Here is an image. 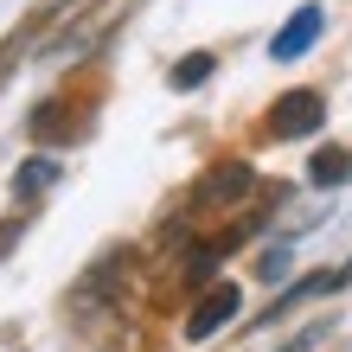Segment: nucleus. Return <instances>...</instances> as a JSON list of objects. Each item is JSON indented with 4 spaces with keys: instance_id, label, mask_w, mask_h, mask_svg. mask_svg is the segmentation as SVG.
Instances as JSON below:
<instances>
[{
    "instance_id": "nucleus-10",
    "label": "nucleus",
    "mask_w": 352,
    "mask_h": 352,
    "mask_svg": "<svg viewBox=\"0 0 352 352\" xmlns=\"http://www.w3.org/2000/svg\"><path fill=\"white\" fill-rule=\"evenodd\" d=\"M212 71H218V58H212V52H186L179 65H173V90H199Z\"/></svg>"
},
{
    "instance_id": "nucleus-6",
    "label": "nucleus",
    "mask_w": 352,
    "mask_h": 352,
    "mask_svg": "<svg viewBox=\"0 0 352 352\" xmlns=\"http://www.w3.org/2000/svg\"><path fill=\"white\" fill-rule=\"evenodd\" d=\"M346 276H352V269H314V276H301V282L288 288L276 307H269V320H282L288 307H295V301H307V295H333V288H346Z\"/></svg>"
},
{
    "instance_id": "nucleus-4",
    "label": "nucleus",
    "mask_w": 352,
    "mask_h": 352,
    "mask_svg": "<svg viewBox=\"0 0 352 352\" xmlns=\"http://www.w3.org/2000/svg\"><path fill=\"white\" fill-rule=\"evenodd\" d=\"M250 186H256V173L243 167V160H224V167H212V173L199 179L192 212H212V205H243V199H250Z\"/></svg>"
},
{
    "instance_id": "nucleus-11",
    "label": "nucleus",
    "mask_w": 352,
    "mask_h": 352,
    "mask_svg": "<svg viewBox=\"0 0 352 352\" xmlns=\"http://www.w3.org/2000/svg\"><path fill=\"white\" fill-rule=\"evenodd\" d=\"M19 231H26V218H7V224H0V256H13V243H19Z\"/></svg>"
},
{
    "instance_id": "nucleus-5",
    "label": "nucleus",
    "mask_w": 352,
    "mask_h": 352,
    "mask_svg": "<svg viewBox=\"0 0 352 352\" xmlns=\"http://www.w3.org/2000/svg\"><path fill=\"white\" fill-rule=\"evenodd\" d=\"M71 129H77L71 96H45V102H38V109L26 116V135H32V141H77Z\"/></svg>"
},
{
    "instance_id": "nucleus-1",
    "label": "nucleus",
    "mask_w": 352,
    "mask_h": 352,
    "mask_svg": "<svg viewBox=\"0 0 352 352\" xmlns=\"http://www.w3.org/2000/svg\"><path fill=\"white\" fill-rule=\"evenodd\" d=\"M327 129V96L320 90H288L269 102V116H263V135L269 141H307V135H320Z\"/></svg>"
},
{
    "instance_id": "nucleus-2",
    "label": "nucleus",
    "mask_w": 352,
    "mask_h": 352,
    "mask_svg": "<svg viewBox=\"0 0 352 352\" xmlns=\"http://www.w3.org/2000/svg\"><path fill=\"white\" fill-rule=\"evenodd\" d=\"M237 314H243V288L237 282H212L192 301V314H186V340H212L218 327H231Z\"/></svg>"
},
{
    "instance_id": "nucleus-8",
    "label": "nucleus",
    "mask_w": 352,
    "mask_h": 352,
    "mask_svg": "<svg viewBox=\"0 0 352 352\" xmlns=\"http://www.w3.org/2000/svg\"><path fill=\"white\" fill-rule=\"evenodd\" d=\"M307 179H314V186H346V179H352V154H346V148H314Z\"/></svg>"
},
{
    "instance_id": "nucleus-9",
    "label": "nucleus",
    "mask_w": 352,
    "mask_h": 352,
    "mask_svg": "<svg viewBox=\"0 0 352 352\" xmlns=\"http://www.w3.org/2000/svg\"><path fill=\"white\" fill-rule=\"evenodd\" d=\"M45 19H52V7H45V13H38V19H26V26H13L7 38H0V84H7V77H13V65H19V52H26V45H32V32H38V26H45Z\"/></svg>"
},
{
    "instance_id": "nucleus-7",
    "label": "nucleus",
    "mask_w": 352,
    "mask_h": 352,
    "mask_svg": "<svg viewBox=\"0 0 352 352\" xmlns=\"http://www.w3.org/2000/svg\"><path fill=\"white\" fill-rule=\"evenodd\" d=\"M45 186H58V160H52V154H32L26 167L13 173V199H38Z\"/></svg>"
},
{
    "instance_id": "nucleus-3",
    "label": "nucleus",
    "mask_w": 352,
    "mask_h": 352,
    "mask_svg": "<svg viewBox=\"0 0 352 352\" xmlns=\"http://www.w3.org/2000/svg\"><path fill=\"white\" fill-rule=\"evenodd\" d=\"M320 26H327V13L314 7V0H307V7H295L282 19V32L269 38V58H276V65H295V58H307L314 52V38H320Z\"/></svg>"
}]
</instances>
